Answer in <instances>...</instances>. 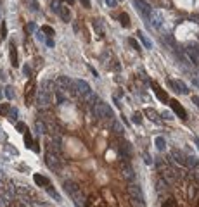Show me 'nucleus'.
I'll use <instances>...</instances> for the list:
<instances>
[{
  "label": "nucleus",
  "instance_id": "obj_1",
  "mask_svg": "<svg viewBox=\"0 0 199 207\" xmlns=\"http://www.w3.org/2000/svg\"><path fill=\"white\" fill-rule=\"evenodd\" d=\"M92 114L97 119H102V121H113V117H114L111 107L107 105V104H104V102H101V100H97L92 105Z\"/></svg>",
  "mask_w": 199,
  "mask_h": 207
},
{
  "label": "nucleus",
  "instance_id": "obj_2",
  "mask_svg": "<svg viewBox=\"0 0 199 207\" xmlns=\"http://www.w3.org/2000/svg\"><path fill=\"white\" fill-rule=\"evenodd\" d=\"M185 57L189 59V62L192 66H199V45L190 43L185 47Z\"/></svg>",
  "mask_w": 199,
  "mask_h": 207
},
{
  "label": "nucleus",
  "instance_id": "obj_3",
  "mask_svg": "<svg viewBox=\"0 0 199 207\" xmlns=\"http://www.w3.org/2000/svg\"><path fill=\"white\" fill-rule=\"evenodd\" d=\"M50 104H52V95H50V92H47V90H38V93H36V105L38 107H49Z\"/></svg>",
  "mask_w": 199,
  "mask_h": 207
},
{
  "label": "nucleus",
  "instance_id": "obj_4",
  "mask_svg": "<svg viewBox=\"0 0 199 207\" xmlns=\"http://www.w3.org/2000/svg\"><path fill=\"white\" fill-rule=\"evenodd\" d=\"M119 171H121V174L125 176V180H128L130 183L135 181V171H133V168L130 166V162L121 161V164H119Z\"/></svg>",
  "mask_w": 199,
  "mask_h": 207
},
{
  "label": "nucleus",
  "instance_id": "obj_5",
  "mask_svg": "<svg viewBox=\"0 0 199 207\" xmlns=\"http://www.w3.org/2000/svg\"><path fill=\"white\" fill-rule=\"evenodd\" d=\"M126 192H128L130 198L132 200H144V193H142V190L139 185H135V183H130L128 188H126ZM146 202V200H144Z\"/></svg>",
  "mask_w": 199,
  "mask_h": 207
},
{
  "label": "nucleus",
  "instance_id": "obj_6",
  "mask_svg": "<svg viewBox=\"0 0 199 207\" xmlns=\"http://www.w3.org/2000/svg\"><path fill=\"white\" fill-rule=\"evenodd\" d=\"M45 162H47V166H49L50 169H59V164H61V159L57 157V155L54 154L52 150H49L47 154H45Z\"/></svg>",
  "mask_w": 199,
  "mask_h": 207
},
{
  "label": "nucleus",
  "instance_id": "obj_7",
  "mask_svg": "<svg viewBox=\"0 0 199 207\" xmlns=\"http://www.w3.org/2000/svg\"><path fill=\"white\" fill-rule=\"evenodd\" d=\"M71 198H73V202H75L76 207H87V198L83 197V193H81V190L76 188L75 192H71Z\"/></svg>",
  "mask_w": 199,
  "mask_h": 207
},
{
  "label": "nucleus",
  "instance_id": "obj_8",
  "mask_svg": "<svg viewBox=\"0 0 199 207\" xmlns=\"http://www.w3.org/2000/svg\"><path fill=\"white\" fill-rule=\"evenodd\" d=\"M75 88H76V92H78L80 95H83V97L89 98L90 86H89V83H87V81H83V79H76V81H75Z\"/></svg>",
  "mask_w": 199,
  "mask_h": 207
},
{
  "label": "nucleus",
  "instance_id": "obj_9",
  "mask_svg": "<svg viewBox=\"0 0 199 207\" xmlns=\"http://www.w3.org/2000/svg\"><path fill=\"white\" fill-rule=\"evenodd\" d=\"M135 2V5H137V9H139V12L144 16L146 19H149V16H151V12H152V9H151V5L147 4V2H144V0H133Z\"/></svg>",
  "mask_w": 199,
  "mask_h": 207
},
{
  "label": "nucleus",
  "instance_id": "obj_10",
  "mask_svg": "<svg viewBox=\"0 0 199 207\" xmlns=\"http://www.w3.org/2000/svg\"><path fill=\"white\" fill-rule=\"evenodd\" d=\"M170 105H172V109H173V112L178 116L180 119H187V112H185V109L182 107V104L178 100H175V98H172L170 100Z\"/></svg>",
  "mask_w": 199,
  "mask_h": 207
},
{
  "label": "nucleus",
  "instance_id": "obj_11",
  "mask_svg": "<svg viewBox=\"0 0 199 207\" xmlns=\"http://www.w3.org/2000/svg\"><path fill=\"white\" fill-rule=\"evenodd\" d=\"M170 157H172L177 164H180V166H187V155L184 154L182 150L173 149V150H172V155H170Z\"/></svg>",
  "mask_w": 199,
  "mask_h": 207
},
{
  "label": "nucleus",
  "instance_id": "obj_12",
  "mask_svg": "<svg viewBox=\"0 0 199 207\" xmlns=\"http://www.w3.org/2000/svg\"><path fill=\"white\" fill-rule=\"evenodd\" d=\"M168 85L172 86V88H175V92H178V93H184V95H187L189 93V90H187V86H185V83L184 81H180V79H168Z\"/></svg>",
  "mask_w": 199,
  "mask_h": 207
},
{
  "label": "nucleus",
  "instance_id": "obj_13",
  "mask_svg": "<svg viewBox=\"0 0 199 207\" xmlns=\"http://www.w3.org/2000/svg\"><path fill=\"white\" fill-rule=\"evenodd\" d=\"M149 21H151V24H152L156 30H159V28H161V24H163V16H161V12H159V10H152V12H151V16H149Z\"/></svg>",
  "mask_w": 199,
  "mask_h": 207
},
{
  "label": "nucleus",
  "instance_id": "obj_14",
  "mask_svg": "<svg viewBox=\"0 0 199 207\" xmlns=\"http://www.w3.org/2000/svg\"><path fill=\"white\" fill-rule=\"evenodd\" d=\"M57 85L61 86V90H73V88H75V83H73L68 76H59V78H57Z\"/></svg>",
  "mask_w": 199,
  "mask_h": 207
},
{
  "label": "nucleus",
  "instance_id": "obj_15",
  "mask_svg": "<svg viewBox=\"0 0 199 207\" xmlns=\"http://www.w3.org/2000/svg\"><path fill=\"white\" fill-rule=\"evenodd\" d=\"M102 197H104V202H106V205H109V207H116V198L113 197V193H111L107 188L102 190Z\"/></svg>",
  "mask_w": 199,
  "mask_h": 207
},
{
  "label": "nucleus",
  "instance_id": "obj_16",
  "mask_svg": "<svg viewBox=\"0 0 199 207\" xmlns=\"http://www.w3.org/2000/svg\"><path fill=\"white\" fill-rule=\"evenodd\" d=\"M151 85H152V90H154L156 97H158L159 100H161V102H170V98H168V95H166V92H164V90H161L156 83H151Z\"/></svg>",
  "mask_w": 199,
  "mask_h": 207
},
{
  "label": "nucleus",
  "instance_id": "obj_17",
  "mask_svg": "<svg viewBox=\"0 0 199 207\" xmlns=\"http://www.w3.org/2000/svg\"><path fill=\"white\" fill-rule=\"evenodd\" d=\"M33 93H35V83L28 81V85H26V104L28 105H31V102H33Z\"/></svg>",
  "mask_w": 199,
  "mask_h": 207
},
{
  "label": "nucleus",
  "instance_id": "obj_18",
  "mask_svg": "<svg viewBox=\"0 0 199 207\" xmlns=\"http://www.w3.org/2000/svg\"><path fill=\"white\" fill-rule=\"evenodd\" d=\"M33 181L36 183V186H49L50 185L49 178L42 176V174H35V176H33Z\"/></svg>",
  "mask_w": 199,
  "mask_h": 207
},
{
  "label": "nucleus",
  "instance_id": "obj_19",
  "mask_svg": "<svg viewBox=\"0 0 199 207\" xmlns=\"http://www.w3.org/2000/svg\"><path fill=\"white\" fill-rule=\"evenodd\" d=\"M137 36H139V40L142 42V45H144L146 49H152V42H151V40L142 33V31H137Z\"/></svg>",
  "mask_w": 199,
  "mask_h": 207
},
{
  "label": "nucleus",
  "instance_id": "obj_20",
  "mask_svg": "<svg viewBox=\"0 0 199 207\" xmlns=\"http://www.w3.org/2000/svg\"><path fill=\"white\" fill-rule=\"evenodd\" d=\"M89 207H106V202L101 200L99 197H90L89 198Z\"/></svg>",
  "mask_w": 199,
  "mask_h": 207
},
{
  "label": "nucleus",
  "instance_id": "obj_21",
  "mask_svg": "<svg viewBox=\"0 0 199 207\" xmlns=\"http://www.w3.org/2000/svg\"><path fill=\"white\" fill-rule=\"evenodd\" d=\"M10 64H12V67H18L19 62H18V52H16V47L14 45H10Z\"/></svg>",
  "mask_w": 199,
  "mask_h": 207
},
{
  "label": "nucleus",
  "instance_id": "obj_22",
  "mask_svg": "<svg viewBox=\"0 0 199 207\" xmlns=\"http://www.w3.org/2000/svg\"><path fill=\"white\" fill-rule=\"evenodd\" d=\"M154 145H156L158 150H164L166 149V140H164L163 137H156L154 138Z\"/></svg>",
  "mask_w": 199,
  "mask_h": 207
},
{
  "label": "nucleus",
  "instance_id": "obj_23",
  "mask_svg": "<svg viewBox=\"0 0 199 207\" xmlns=\"http://www.w3.org/2000/svg\"><path fill=\"white\" fill-rule=\"evenodd\" d=\"M187 166L189 168H199V159L196 155H187Z\"/></svg>",
  "mask_w": 199,
  "mask_h": 207
},
{
  "label": "nucleus",
  "instance_id": "obj_24",
  "mask_svg": "<svg viewBox=\"0 0 199 207\" xmlns=\"http://www.w3.org/2000/svg\"><path fill=\"white\" fill-rule=\"evenodd\" d=\"M59 16L64 19V22H69V19H71V12H69V9H68V7H61Z\"/></svg>",
  "mask_w": 199,
  "mask_h": 207
},
{
  "label": "nucleus",
  "instance_id": "obj_25",
  "mask_svg": "<svg viewBox=\"0 0 199 207\" xmlns=\"http://www.w3.org/2000/svg\"><path fill=\"white\" fill-rule=\"evenodd\" d=\"M10 205V195L0 193V207H9Z\"/></svg>",
  "mask_w": 199,
  "mask_h": 207
},
{
  "label": "nucleus",
  "instance_id": "obj_26",
  "mask_svg": "<svg viewBox=\"0 0 199 207\" xmlns=\"http://www.w3.org/2000/svg\"><path fill=\"white\" fill-rule=\"evenodd\" d=\"M113 129H114L116 135H119V137H123V133H125V128L121 126V124L118 123V121H113Z\"/></svg>",
  "mask_w": 199,
  "mask_h": 207
},
{
  "label": "nucleus",
  "instance_id": "obj_27",
  "mask_svg": "<svg viewBox=\"0 0 199 207\" xmlns=\"http://www.w3.org/2000/svg\"><path fill=\"white\" fill-rule=\"evenodd\" d=\"M146 116L151 119V121H158V119H159V114L156 112L154 109H146Z\"/></svg>",
  "mask_w": 199,
  "mask_h": 207
},
{
  "label": "nucleus",
  "instance_id": "obj_28",
  "mask_svg": "<svg viewBox=\"0 0 199 207\" xmlns=\"http://www.w3.org/2000/svg\"><path fill=\"white\" fill-rule=\"evenodd\" d=\"M35 133H36V135H44V133H45V126H44L42 121H36V123H35Z\"/></svg>",
  "mask_w": 199,
  "mask_h": 207
},
{
  "label": "nucleus",
  "instance_id": "obj_29",
  "mask_svg": "<svg viewBox=\"0 0 199 207\" xmlns=\"http://www.w3.org/2000/svg\"><path fill=\"white\" fill-rule=\"evenodd\" d=\"M7 117H9V121L10 123H16V119H18V109H10L9 110V114H7Z\"/></svg>",
  "mask_w": 199,
  "mask_h": 207
},
{
  "label": "nucleus",
  "instance_id": "obj_30",
  "mask_svg": "<svg viewBox=\"0 0 199 207\" xmlns=\"http://www.w3.org/2000/svg\"><path fill=\"white\" fill-rule=\"evenodd\" d=\"M45 188H47V193L50 195V197L54 198V200H59V193L57 192H56V190L52 188V185H49V186H45Z\"/></svg>",
  "mask_w": 199,
  "mask_h": 207
},
{
  "label": "nucleus",
  "instance_id": "obj_31",
  "mask_svg": "<svg viewBox=\"0 0 199 207\" xmlns=\"http://www.w3.org/2000/svg\"><path fill=\"white\" fill-rule=\"evenodd\" d=\"M166 180L164 178H161V180H158V192H166Z\"/></svg>",
  "mask_w": 199,
  "mask_h": 207
},
{
  "label": "nucleus",
  "instance_id": "obj_32",
  "mask_svg": "<svg viewBox=\"0 0 199 207\" xmlns=\"http://www.w3.org/2000/svg\"><path fill=\"white\" fill-rule=\"evenodd\" d=\"M119 19H121V24H123L125 28H128V26H130V21H128V14L121 12V14H119Z\"/></svg>",
  "mask_w": 199,
  "mask_h": 207
},
{
  "label": "nucleus",
  "instance_id": "obj_33",
  "mask_svg": "<svg viewBox=\"0 0 199 207\" xmlns=\"http://www.w3.org/2000/svg\"><path fill=\"white\" fill-rule=\"evenodd\" d=\"M52 86H54V83L50 81V79H44V81H42V88L47 90V92H50V90H52Z\"/></svg>",
  "mask_w": 199,
  "mask_h": 207
},
{
  "label": "nucleus",
  "instance_id": "obj_34",
  "mask_svg": "<svg viewBox=\"0 0 199 207\" xmlns=\"http://www.w3.org/2000/svg\"><path fill=\"white\" fill-rule=\"evenodd\" d=\"M24 141H26V147H28V149H33V143H35V141H33V140H31V135H30V133H24Z\"/></svg>",
  "mask_w": 199,
  "mask_h": 207
},
{
  "label": "nucleus",
  "instance_id": "obj_35",
  "mask_svg": "<svg viewBox=\"0 0 199 207\" xmlns=\"http://www.w3.org/2000/svg\"><path fill=\"white\" fill-rule=\"evenodd\" d=\"M16 129H18L19 133H23V135H24V133L28 131V126L24 123H16Z\"/></svg>",
  "mask_w": 199,
  "mask_h": 207
},
{
  "label": "nucleus",
  "instance_id": "obj_36",
  "mask_svg": "<svg viewBox=\"0 0 199 207\" xmlns=\"http://www.w3.org/2000/svg\"><path fill=\"white\" fill-rule=\"evenodd\" d=\"M61 7H62V5H61V2H59V0H52V10H54L56 14H59Z\"/></svg>",
  "mask_w": 199,
  "mask_h": 207
},
{
  "label": "nucleus",
  "instance_id": "obj_37",
  "mask_svg": "<svg viewBox=\"0 0 199 207\" xmlns=\"http://www.w3.org/2000/svg\"><path fill=\"white\" fill-rule=\"evenodd\" d=\"M16 192H18L19 195H24V193H28L30 190H28L26 185H19V186H16Z\"/></svg>",
  "mask_w": 199,
  "mask_h": 207
},
{
  "label": "nucleus",
  "instance_id": "obj_38",
  "mask_svg": "<svg viewBox=\"0 0 199 207\" xmlns=\"http://www.w3.org/2000/svg\"><path fill=\"white\" fill-rule=\"evenodd\" d=\"M0 36L2 38L7 36V24H5V21H2V24H0Z\"/></svg>",
  "mask_w": 199,
  "mask_h": 207
},
{
  "label": "nucleus",
  "instance_id": "obj_39",
  "mask_svg": "<svg viewBox=\"0 0 199 207\" xmlns=\"http://www.w3.org/2000/svg\"><path fill=\"white\" fill-rule=\"evenodd\" d=\"M133 123H135V124H142V114H140V112H133Z\"/></svg>",
  "mask_w": 199,
  "mask_h": 207
},
{
  "label": "nucleus",
  "instance_id": "obj_40",
  "mask_svg": "<svg viewBox=\"0 0 199 207\" xmlns=\"http://www.w3.org/2000/svg\"><path fill=\"white\" fill-rule=\"evenodd\" d=\"M142 159H144V162L149 164V166H151L152 162H154V161H152V157H151V155L147 154V152H144V154H142Z\"/></svg>",
  "mask_w": 199,
  "mask_h": 207
},
{
  "label": "nucleus",
  "instance_id": "obj_41",
  "mask_svg": "<svg viewBox=\"0 0 199 207\" xmlns=\"http://www.w3.org/2000/svg\"><path fill=\"white\" fill-rule=\"evenodd\" d=\"M56 102H57V104H62V102H64V95H62L61 90H57V92H56Z\"/></svg>",
  "mask_w": 199,
  "mask_h": 207
},
{
  "label": "nucleus",
  "instance_id": "obj_42",
  "mask_svg": "<svg viewBox=\"0 0 199 207\" xmlns=\"http://www.w3.org/2000/svg\"><path fill=\"white\" fill-rule=\"evenodd\" d=\"M5 97L9 98V100H12V98H14V92H12L10 86H5Z\"/></svg>",
  "mask_w": 199,
  "mask_h": 207
},
{
  "label": "nucleus",
  "instance_id": "obj_43",
  "mask_svg": "<svg viewBox=\"0 0 199 207\" xmlns=\"http://www.w3.org/2000/svg\"><path fill=\"white\" fill-rule=\"evenodd\" d=\"M93 26H95V30H97L99 36H104V31H102V26H101V22H99V21H93Z\"/></svg>",
  "mask_w": 199,
  "mask_h": 207
},
{
  "label": "nucleus",
  "instance_id": "obj_44",
  "mask_svg": "<svg viewBox=\"0 0 199 207\" xmlns=\"http://www.w3.org/2000/svg\"><path fill=\"white\" fill-rule=\"evenodd\" d=\"M132 207H147L144 200H132Z\"/></svg>",
  "mask_w": 199,
  "mask_h": 207
},
{
  "label": "nucleus",
  "instance_id": "obj_45",
  "mask_svg": "<svg viewBox=\"0 0 199 207\" xmlns=\"http://www.w3.org/2000/svg\"><path fill=\"white\" fill-rule=\"evenodd\" d=\"M42 31H44L45 35H49V36H52V35H54V30H52L50 26H44V28H42Z\"/></svg>",
  "mask_w": 199,
  "mask_h": 207
},
{
  "label": "nucleus",
  "instance_id": "obj_46",
  "mask_svg": "<svg viewBox=\"0 0 199 207\" xmlns=\"http://www.w3.org/2000/svg\"><path fill=\"white\" fill-rule=\"evenodd\" d=\"M9 104H4V105L0 107V114H9Z\"/></svg>",
  "mask_w": 199,
  "mask_h": 207
},
{
  "label": "nucleus",
  "instance_id": "obj_47",
  "mask_svg": "<svg viewBox=\"0 0 199 207\" xmlns=\"http://www.w3.org/2000/svg\"><path fill=\"white\" fill-rule=\"evenodd\" d=\"M104 4H106L107 7H111V9H113V7H116V4H118V0H104Z\"/></svg>",
  "mask_w": 199,
  "mask_h": 207
},
{
  "label": "nucleus",
  "instance_id": "obj_48",
  "mask_svg": "<svg viewBox=\"0 0 199 207\" xmlns=\"http://www.w3.org/2000/svg\"><path fill=\"white\" fill-rule=\"evenodd\" d=\"M130 45H132L133 49L137 50V52H140V47H139V43H137V40H133V38H130Z\"/></svg>",
  "mask_w": 199,
  "mask_h": 207
},
{
  "label": "nucleus",
  "instance_id": "obj_49",
  "mask_svg": "<svg viewBox=\"0 0 199 207\" xmlns=\"http://www.w3.org/2000/svg\"><path fill=\"white\" fill-rule=\"evenodd\" d=\"M35 30H36L35 22H28V26H26V31H28V33H33Z\"/></svg>",
  "mask_w": 199,
  "mask_h": 207
},
{
  "label": "nucleus",
  "instance_id": "obj_50",
  "mask_svg": "<svg viewBox=\"0 0 199 207\" xmlns=\"http://www.w3.org/2000/svg\"><path fill=\"white\" fill-rule=\"evenodd\" d=\"M5 150H7V152H10V154H14V155H18V150L14 149V147H10V145L5 147Z\"/></svg>",
  "mask_w": 199,
  "mask_h": 207
},
{
  "label": "nucleus",
  "instance_id": "obj_51",
  "mask_svg": "<svg viewBox=\"0 0 199 207\" xmlns=\"http://www.w3.org/2000/svg\"><path fill=\"white\" fill-rule=\"evenodd\" d=\"M23 73H24L26 76H30V74H31V69H30V66H23Z\"/></svg>",
  "mask_w": 199,
  "mask_h": 207
},
{
  "label": "nucleus",
  "instance_id": "obj_52",
  "mask_svg": "<svg viewBox=\"0 0 199 207\" xmlns=\"http://www.w3.org/2000/svg\"><path fill=\"white\" fill-rule=\"evenodd\" d=\"M45 43L49 45V47H54V40H52V36H49V38L45 40Z\"/></svg>",
  "mask_w": 199,
  "mask_h": 207
},
{
  "label": "nucleus",
  "instance_id": "obj_53",
  "mask_svg": "<svg viewBox=\"0 0 199 207\" xmlns=\"http://www.w3.org/2000/svg\"><path fill=\"white\" fill-rule=\"evenodd\" d=\"M35 35H36V38H38V40H45L44 38V31H36Z\"/></svg>",
  "mask_w": 199,
  "mask_h": 207
},
{
  "label": "nucleus",
  "instance_id": "obj_54",
  "mask_svg": "<svg viewBox=\"0 0 199 207\" xmlns=\"http://www.w3.org/2000/svg\"><path fill=\"white\" fill-rule=\"evenodd\" d=\"M192 83H194L196 86L199 88V78H197V76H192Z\"/></svg>",
  "mask_w": 199,
  "mask_h": 207
},
{
  "label": "nucleus",
  "instance_id": "obj_55",
  "mask_svg": "<svg viewBox=\"0 0 199 207\" xmlns=\"http://www.w3.org/2000/svg\"><path fill=\"white\" fill-rule=\"evenodd\" d=\"M80 2H81V4H83V7H87V9L90 7V0H80Z\"/></svg>",
  "mask_w": 199,
  "mask_h": 207
},
{
  "label": "nucleus",
  "instance_id": "obj_56",
  "mask_svg": "<svg viewBox=\"0 0 199 207\" xmlns=\"http://www.w3.org/2000/svg\"><path fill=\"white\" fill-rule=\"evenodd\" d=\"M33 150H35V152H40V147H38V140H35V143H33Z\"/></svg>",
  "mask_w": 199,
  "mask_h": 207
},
{
  "label": "nucleus",
  "instance_id": "obj_57",
  "mask_svg": "<svg viewBox=\"0 0 199 207\" xmlns=\"http://www.w3.org/2000/svg\"><path fill=\"white\" fill-rule=\"evenodd\" d=\"M192 102H194L196 105H197V109H199V97H197V95H194V97H192Z\"/></svg>",
  "mask_w": 199,
  "mask_h": 207
},
{
  "label": "nucleus",
  "instance_id": "obj_58",
  "mask_svg": "<svg viewBox=\"0 0 199 207\" xmlns=\"http://www.w3.org/2000/svg\"><path fill=\"white\" fill-rule=\"evenodd\" d=\"M163 207H175V202H173V200H168V202L164 204Z\"/></svg>",
  "mask_w": 199,
  "mask_h": 207
},
{
  "label": "nucleus",
  "instance_id": "obj_59",
  "mask_svg": "<svg viewBox=\"0 0 199 207\" xmlns=\"http://www.w3.org/2000/svg\"><path fill=\"white\" fill-rule=\"evenodd\" d=\"M163 117L164 119H172V114H170V112H163Z\"/></svg>",
  "mask_w": 199,
  "mask_h": 207
},
{
  "label": "nucleus",
  "instance_id": "obj_60",
  "mask_svg": "<svg viewBox=\"0 0 199 207\" xmlns=\"http://www.w3.org/2000/svg\"><path fill=\"white\" fill-rule=\"evenodd\" d=\"M66 2H68L69 5H73V4H75V0H66Z\"/></svg>",
  "mask_w": 199,
  "mask_h": 207
},
{
  "label": "nucleus",
  "instance_id": "obj_61",
  "mask_svg": "<svg viewBox=\"0 0 199 207\" xmlns=\"http://www.w3.org/2000/svg\"><path fill=\"white\" fill-rule=\"evenodd\" d=\"M196 178L199 180V168H197V171H196Z\"/></svg>",
  "mask_w": 199,
  "mask_h": 207
},
{
  "label": "nucleus",
  "instance_id": "obj_62",
  "mask_svg": "<svg viewBox=\"0 0 199 207\" xmlns=\"http://www.w3.org/2000/svg\"><path fill=\"white\" fill-rule=\"evenodd\" d=\"M197 207H199V200H197Z\"/></svg>",
  "mask_w": 199,
  "mask_h": 207
},
{
  "label": "nucleus",
  "instance_id": "obj_63",
  "mask_svg": "<svg viewBox=\"0 0 199 207\" xmlns=\"http://www.w3.org/2000/svg\"><path fill=\"white\" fill-rule=\"evenodd\" d=\"M16 207H21V205H16Z\"/></svg>",
  "mask_w": 199,
  "mask_h": 207
},
{
  "label": "nucleus",
  "instance_id": "obj_64",
  "mask_svg": "<svg viewBox=\"0 0 199 207\" xmlns=\"http://www.w3.org/2000/svg\"><path fill=\"white\" fill-rule=\"evenodd\" d=\"M0 40H2V36H0Z\"/></svg>",
  "mask_w": 199,
  "mask_h": 207
}]
</instances>
